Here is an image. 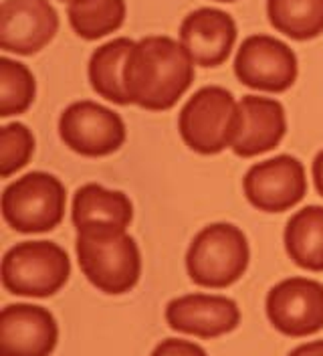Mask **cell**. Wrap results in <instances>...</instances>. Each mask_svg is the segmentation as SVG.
Returning a JSON list of instances; mask_svg holds the SVG:
<instances>
[{
    "instance_id": "cell-6",
    "label": "cell",
    "mask_w": 323,
    "mask_h": 356,
    "mask_svg": "<svg viewBox=\"0 0 323 356\" xmlns=\"http://www.w3.org/2000/svg\"><path fill=\"white\" fill-rule=\"evenodd\" d=\"M67 193L49 172H28L10 182L0 200L2 217L19 233H47L63 221Z\"/></svg>"
},
{
    "instance_id": "cell-9",
    "label": "cell",
    "mask_w": 323,
    "mask_h": 356,
    "mask_svg": "<svg viewBox=\"0 0 323 356\" xmlns=\"http://www.w3.org/2000/svg\"><path fill=\"white\" fill-rule=\"evenodd\" d=\"M249 202L265 213H283L307 195L305 168L295 156L281 154L249 168L242 180Z\"/></svg>"
},
{
    "instance_id": "cell-13",
    "label": "cell",
    "mask_w": 323,
    "mask_h": 356,
    "mask_svg": "<svg viewBox=\"0 0 323 356\" xmlns=\"http://www.w3.org/2000/svg\"><path fill=\"white\" fill-rule=\"evenodd\" d=\"M168 326L198 338H218L233 332L240 322L237 302L215 293H188L172 300L166 308Z\"/></svg>"
},
{
    "instance_id": "cell-15",
    "label": "cell",
    "mask_w": 323,
    "mask_h": 356,
    "mask_svg": "<svg viewBox=\"0 0 323 356\" xmlns=\"http://www.w3.org/2000/svg\"><path fill=\"white\" fill-rule=\"evenodd\" d=\"M180 43L196 65H222L237 43V22L224 10L198 8L180 24Z\"/></svg>"
},
{
    "instance_id": "cell-24",
    "label": "cell",
    "mask_w": 323,
    "mask_h": 356,
    "mask_svg": "<svg viewBox=\"0 0 323 356\" xmlns=\"http://www.w3.org/2000/svg\"><path fill=\"white\" fill-rule=\"evenodd\" d=\"M289 356H323V340H313L297 346L295 350H291Z\"/></svg>"
},
{
    "instance_id": "cell-25",
    "label": "cell",
    "mask_w": 323,
    "mask_h": 356,
    "mask_svg": "<svg viewBox=\"0 0 323 356\" xmlns=\"http://www.w3.org/2000/svg\"><path fill=\"white\" fill-rule=\"evenodd\" d=\"M311 172H313V182H315V188H317V193H320V195L323 197V150L320 152V154L315 156Z\"/></svg>"
},
{
    "instance_id": "cell-19",
    "label": "cell",
    "mask_w": 323,
    "mask_h": 356,
    "mask_svg": "<svg viewBox=\"0 0 323 356\" xmlns=\"http://www.w3.org/2000/svg\"><path fill=\"white\" fill-rule=\"evenodd\" d=\"M269 22L295 41H309L323 33V0H267Z\"/></svg>"
},
{
    "instance_id": "cell-2",
    "label": "cell",
    "mask_w": 323,
    "mask_h": 356,
    "mask_svg": "<svg viewBox=\"0 0 323 356\" xmlns=\"http://www.w3.org/2000/svg\"><path fill=\"white\" fill-rule=\"evenodd\" d=\"M75 247L83 275L99 291L119 296L135 288L140 282V247L126 229L77 231Z\"/></svg>"
},
{
    "instance_id": "cell-17",
    "label": "cell",
    "mask_w": 323,
    "mask_h": 356,
    "mask_svg": "<svg viewBox=\"0 0 323 356\" xmlns=\"http://www.w3.org/2000/svg\"><path fill=\"white\" fill-rule=\"evenodd\" d=\"M133 44L135 41H131L128 37H117L109 43L97 47L89 59L87 73H89L93 91H97V95L106 97L108 102L117 104V106L131 104L126 91L124 71H126V63H128Z\"/></svg>"
},
{
    "instance_id": "cell-3",
    "label": "cell",
    "mask_w": 323,
    "mask_h": 356,
    "mask_svg": "<svg viewBox=\"0 0 323 356\" xmlns=\"http://www.w3.org/2000/svg\"><path fill=\"white\" fill-rule=\"evenodd\" d=\"M249 259L247 235L231 222H215L192 239L186 253V269L196 286L222 289L245 275Z\"/></svg>"
},
{
    "instance_id": "cell-4",
    "label": "cell",
    "mask_w": 323,
    "mask_h": 356,
    "mask_svg": "<svg viewBox=\"0 0 323 356\" xmlns=\"http://www.w3.org/2000/svg\"><path fill=\"white\" fill-rule=\"evenodd\" d=\"M238 122V102L224 88L198 89L184 104L178 130L184 144L198 154L213 156L233 146Z\"/></svg>"
},
{
    "instance_id": "cell-26",
    "label": "cell",
    "mask_w": 323,
    "mask_h": 356,
    "mask_svg": "<svg viewBox=\"0 0 323 356\" xmlns=\"http://www.w3.org/2000/svg\"><path fill=\"white\" fill-rule=\"evenodd\" d=\"M218 2H233V0H218Z\"/></svg>"
},
{
    "instance_id": "cell-11",
    "label": "cell",
    "mask_w": 323,
    "mask_h": 356,
    "mask_svg": "<svg viewBox=\"0 0 323 356\" xmlns=\"http://www.w3.org/2000/svg\"><path fill=\"white\" fill-rule=\"evenodd\" d=\"M59 31V15L49 0H4L0 8V47L4 53L33 55Z\"/></svg>"
},
{
    "instance_id": "cell-7",
    "label": "cell",
    "mask_w": 323,
    "mask_h": 356,
    "mask_svg": "<svg viewBox=\"0 0 323 356\" xmlns=\"http://www.w3.org/2000/svg\"><path fill=\"white\" fill-rule=\"evenodd\" d=\"M59 136L73 152L101 158L117 152L126 142V124L119 113L95 102H75L59 118Z\"/></svg>"
},
{
    "instance_id": "cell-8",
    "label": "cell",
    "mask_w": 323,
    "mask_h": 356,
    "mask_svg": "<svg viewBox=\"0 0 323 356\" xmlns=\"http://www.w3.org/2000/svg\"><path fill=\"white\" fill-rule=\"evenodd\" d=\"M235 73L242 86L283 93L297 79V55L287 43L269 35H253L238 47Z\"/></svg>"
},
{
    "instance_id": "cell-21",
    "label": "cell",
    "mask_w": 323,
    "mask_h": 356,
    "mask_svg": "<svg viewBox=\"0 0 323 356\" xmlns=\"http://www.w3.org/2000/svg\"><path fill=\"white\" fill-rule=\"evenodd\" d=\"M37 83L31 69L13 61L8 57H2L0 61V115L10 118L19 115L31 108L35 102Z\"/></svg>"
},
{
    "instance_id": "cell-1",
    "label": "cell",
    "mask_w": 323,
    "mask_h": 356,
    "mask_svg": "<svg viewBox=\"0 0 323 356\" xmlns=\"http://www.w3.org/2000/svg\"><path fill=\"white\" fill-rule=\"evenodd\" d=\"M194 65L184 44L170 37L135 41L124 71L129 102L150 111L170 110L192 86Z\"/></svg>"
},
{
    "instance_id": "cell-10",
    "label": "cell",
    "mask_w": 323,
    "mask_h": 356,
    "mask_svg": "<svg viewBox=\"0 0 323 356\" xmlns=\"http://www.w3.org/2000/svg\"><path fill=\"white\" fill-rule=\"evenodd\" d=\"M267 318L285 336L303 338L323 330V286L307 277H289L267 293Z\"/></svg>"
},
{
    "instance_id": "cell-20",
    "label": "cell",
    "mask_w": 323,
    "mask_h": 356,
    "mask_svg": "<svg viewBox=\"0 0 323 356\" xmlns=\"http://www.w3.org/2000/svg\"><path fill=\"white\" fill-rule=\"evenodd\" d=\"M67 17L81 39L97 41L124 24L126 0H71Z\"/></svg>"
},
{
    "instance_id": "cell-23",
    "label": "cell",
    "mask_w": 323,
    "mask_h": 356,
    "mask_svg": "<svg viewBox=\"0 0 323 356\" xmlns=\"http://www.w3.org/2000/svg\"><path fill=\"white\" fill-rule=\"evenodd\" d=\"M151 356H208L206 350L194 342L188 340H180V338H168V340H162L156 348Z\"/></svg>"
},
{
    "instance_id": "cell-14",
    "label": "cell",
    "mask_w": 323,
    "mask_h": 356,
    "mask_svg": "<svg viewBox=\"0 0 323 356\" xmlns=\"http://www.w3.org/2000/svg\"><path fill=\"white\" fill-rule=\"evenodd\" d=\"M287 132V115L281 102L271 97L245 95L238 102L237 134L233 152L240 158H253L277 148Z\"/></svg>"
},
{
    "instance_id": "cell-22",
    "label": "cell",
    "mask_w": 323,
    "mask_h": 356,
    "mask_svg": "<svg viewBox=\"0 0 323 356\" xmlns=\"http://www.w3.org/2000/svg\"><path fill=\"white\" fill-rule=\"evenodd\" d=\"M35 152V136L19 122L6 124L0 130V177L10 175L24 168Z\"/></svg>"
},
{
    "instance_id": "cell-16",
    "label": "cell",
    "mask_w": 323,
    "mask_h": 356,
    "mask_svg": "<svg viewBox=\"0 0 323 356\" xmlns=\"http://www.w3.org/2000/svg\"><path fill=\"white\" fill-rule=\"evenodd\" d=\"M71 217L77 231L128 229L133 219V204L126 193L89 182L75 193Z\"/></svg>"
},
{
    "instance_id": "cell-5",
    "label": "cell",
    "mask_w": 323,
    "mask_h": 356,
    "mask_svg": "<svg viewBox=\"0 0 323 356\" xmlns=\"http://www.w3.org/2000/svg\"><path fill=\"white\" fill-rule=\"evenodd\" d=\"M71 261L63 247L53 241H22L4 253L2 286L15 296L49 298L63 288Z\"/></svg>"
},
{
    "instance_id": "cell-27",
    "label": "cell",
    "mask_w": 323,
    "mask_h": 356,
    "mask_svg": "<svg viewBox=\"0 0 323 356\" xmlns=\"http://www.w3.org/2000/svg\"><path fill=\"white\" fill-rule=\"evenodd\" d=\"M61 2H71V0H61Z\"/></svg>"
},
{
    "instance_id": "cell-18",
    "label": "cell",
    "mask_w": 323,
    "mask_h": 356,
    "mask_svg": "<svg viewBox=\"0 0 323 356\" xmlns=\"http://www.w3.org/2000/svg\"><path fill=\"white\" fill-rule=\"evenodd\" d=\"M287 255L307 271H323V207L309 204L285 227Z\"/></svg>"
},
{
    "instance_id": "cell-12",
    "label": "cell",
    "mask_w": 323,
    "mask_h": 356,
    "mask_svg": "<svg viewBox=\"0 0 323 356\" xmlns=\"http://www.w3.org/2000/svg\"><path fill=\"white\" fill-rule=\"evenodd\" d=\"M57 340V320L43 306L10 304L0 314V356H51Z\"/></svg>"
}]
</instances>
